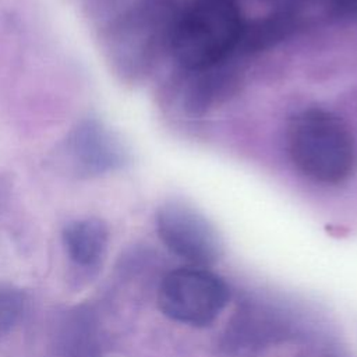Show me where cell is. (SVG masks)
<instances>
[{
    "label": "cell",
    "instance_id": "1",
    "mask_svg": "<svg viewBox=\"0 0 357 357\" xmlns=\"http://www.w3.org/2000/svg\"><path fill=\"white\" fill-rule=\"evenodd\" d=\"M287 152L308 178L335 185L357 167L356 139L343 119L322 107H308L287 123Z\"/></svg>",
    "mask_w": 357,
    "mask_h": 357
},
{
    "label": "cell",
    "instance_id": "2",
    "mask_svg": "<svg viewBox=\"0 0 357 357\" xmlns=\"http://www.w3.org/2000/svg\"><path fill=\"white\" fill-rule=\"evenodd\" d=\"M180 11L176 0H139L113 22L106 50L121 78H144L162 54L169 52Z\"/></svg>",
    "mask_w": 357,
    "mask_h": 357
},
{
    "label": "cell",
    "instance_id": "3",
    "mask_svg": "<svg viewBox=\"0 0 357 357\" xmlns=\"http://www.w3.org/2000/svg\"><path fill=\"white\" fill-rule=\"evenodd\" d=\"M245 21L233 0H197L180 11L170 49L185 71H199L234 56Z\"/></svg>",
    "mask_w": 357,
    "mask_h": 357
},
{
    "label": "cell",
    "instance_id": "4",
    "mask_svg": "<svg viewBox=\"0 0 357 357\" xmlns=\"http://www.w3.org/2000/svg\"><path fill=\"white\" fill-rule=\"evenodd\" d=\"M230 298L226 282L204 266H183L169 272L158 289L160 311L170 319L206 326L223 311Z\"/></svg>",
    "mask_w": 357,
    "mask_h": 357
},
{
    "label": "cell",
    "instance_id": "5",
    "mask_svg": "<svg viewBox=\"0 0 357 357\" xmlns=\"http://www.w3.org/2000/svg\"><path fill=\"white\" fill-rule=\"evenodd\" d=\"M156 231L170 252L194 266H209L223 255V241L215 226L183 201H167L155 216Z\"/></svg>",
    "mask_w": 357,
    "mask_h": 357
},
{
    "label": "cell",
    "instance_id": "6",
    "mask_svg": "<svg viewBox=\"0 0 357 357\" xmlns=\"http://www.w3.org/2000/svg\"><path fill=\"white\" fill-rule=\"evenodd\" d=\"M60 159L78 177H93L123 167L127 151L119 137L95 117L79 120L66 135Z\"/></svg>",
    "mask_w": 357,
    "mask_h": 357
},
{
    "label": "cell",
    "instance_id": "7",
    "mask_svg": "<svg viewBox=\"0 0 357 357\" xmlns=\"http://www.w3.org/2000/svg\"><path fill=\"white\" fill-rule=\"evenodd\" d=\"M240 60L231 56L213 67L185 71L188 75L183 85V107L188 113L201 114L234 95L241 84Z\"/></svg>",
    "mask_w": 357,
    "mask_h": 357
},
{
    "label": "cell",
    "instance_id": "8",
    "mask_svg": "<svg viewBox=\"0 0 357 357\" xmlns=\"http://www.w3.org/2000/svg\"><path fill=\"white\" fill-rule=\"evenodd\" d=\"M301 17L293 10H280L244 25L234 54L241 60L280 43L301 26Z\"/></svg>",
    "mask_w": 357,
    "mask_h": 357
},
{
    "label": "cell",
    "instance_id": "9",
    "mask_svg": "<svg viewBox=\"0 0 357 357\" xmlns=\"http://www.w3.org/2000/svg\"><path fill=\"white\" fill-rule=\"evenodd\" d=\"M57 357H99L100 335L95 312L88 307L70 311L57 336Z\"/></svg>",
    "mask_w": 357,
    "mask_h": 357
},
{
    "label": "cell",
    "instance_id": "10",
    "mask_svg": "<svg viewBox=\"0 0 357 357\" xmlns=\"http://www.w3.org/2000/svg\"><path fill=\"white\" fill-rule=\"evenodd\" d=\"M107 227L96 218L70 222L63 230V244L73 262L79 266L96 265L107 247Z\"/></svg>",
    "mask_w": 357,
    "mask_h": 357
},
{
    "label": "cell",
    "instance_id": "11",
    "mask_svg": "<svg viewBox=\"0 0 357 357\" xmlns=\"http://www.w3.org/2000/svg\"><path fill=\"white\" fill-rule=\"evenodd\" d=\"M22 308L24 300L21 293L10 287H0V339L17 324Z\"/></svg>",
    "mask_w": 357,
    "mask_h": 357
},
{
    "label": "cell",
    "instance_id": "12",
    "mask_svg": "<svg viewBox=\"0 0 357 357\" xmlns=\"http://www.w3.org/2000/svg\"><path fill=\"white\" fill-rule=\"evenodd\" d=\"M328 11L337 18L357 17V0H325Z\"/></svg>",
    "mask_w": 357,
    "mask_h": 357
}]
</instances>
